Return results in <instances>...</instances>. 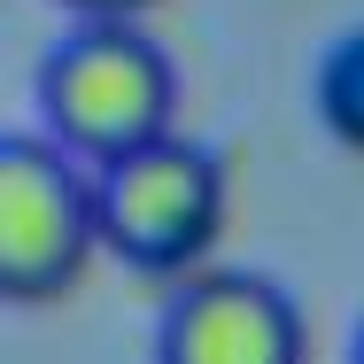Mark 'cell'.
I'll return each mask as SVG.
<instances>
[{
	"label": "cell",
	"instance_id": "cell-1",
	"mask_svg": "<svg viewBox=\"0 0 364 364\" xmlns=\"http://www.w3.org/2000/svg\"><path fill=\"white\" fill-rule=\"evenodd\" d=\"M39 109L70 155L109 171L178 132V70L140 23H77L39 70Z\"/></svg>",
	"mask_w": 364,
	"mask_h": 364
},
{
	"label": "cell",
	"instance_id": "cell-2",
	"mask_svg": "<svg viewBox=\"0 0 364 364\" xmlns=\"http://www.w3.org/2000/svg\"><path fill=\"white\" fill-rule=\"evenodd\" d=\"M93 186H101V248L147 279L194 272L225 225V163L186 132L93 171Z\"/></svg>",
	"mask_w": 364,
	"mask_h": 364
},
{
	"label": "cell",
	"instance_id": "cell-3",
	"mask_svg": "<svg viewBox=\"0 0 364 364\" xmlns=\"http://www.w3.org/2000/svg\"><path fill=\"white\" fill-rule=\"evenodd\" d=\"M101 248V186L77 171L63 140H8L0 147V294L55 302L85 279Z\"/></svg>",
	"mask_w": 364,
	"mask_h": 364
},
{
	"label": "cell",
	"instance_id": "cell-4",
	"mask_svg": "<svg viewBox=\"0 0 364 364\" xmlns=\"http://www.w3.org/2000/svg\"><path fill=\"white\" fill-rule=\"evenodd\" d=\"M155 364H302V318L256 272H202L163 310Z\"/></svg>",
	"mask_w": 364,
	"mask_h": 364
},
{
	"label": "cell",
	"instance_id": "cell-5",
	"mask_svg": "<svg viewBox=\"0 0 364 364\" xmlns=\"http://www.w3.org/2000/svg\"><path fill=\"white\" fill-rule=\"evenodd\" d=\"M318 117H326V132L349 155H364V31L326 47V63H318Z\"/></svg>",
	"mask_w": 364,
	"mask_h": 364
},
{
	"label": "cell",
	"instance_id": "cell-6",
	"mask_svg": "<svg viewBox=\"0 0 364 364\" xmlns=\"http://www.w3.org/2000/svg\"><path fill=\"white\" fill-rule=\"evenodd\" d=\"M63 8H77L85 23H132V16H147L155 0H63Z\"/></svg>",
	"mask_w": 364,
	"mask_h": 364
},
{
	"label": "cell",
	"instance_id": "cell-7",
	"mask_svg": "<svg viewBox=\"0 0 364 364\" xmlns=\"http://www.w3.org/2000/svg\"><path fill=\"white\" fill-rule=\"evenodd\" d=\"M357 364H364V333H357Z\"/></svg>",
	"mask_w": 364,
	"mask_h": 364
}]
</instances>
